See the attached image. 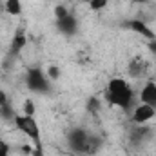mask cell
I'll return each mask as SVG.
<instances>
[{
    "label": "cell",
    "mask_w": 156,
    "mask_h": 156,
    "mask_svg": "<svg viewBox=\"0 0 156 156\" xmlns=\"http://www.w3.org/2000/svg\"><path fill=\"white\" fill-rule=\"evenodd\" d=\"M105 100H107L109 105H115V107H120L123 111H129L131 104L134 100V93H133V89H131V85L127 83L125 78L116 76L107 82Z\"/></svg>",
    "instance_id": "cell-1"
},
{
    "label": "cell",
    "mask_w": 156,
    "mask_h": 156,
    "mask_svg": "<svg viewBox=\"0 0 156 156\" xmlns=\"http://www.w3.org/2000/svg\"><path fill=\"white\" fill-rule=\"evenodd\" d=\"M67 142H69V147L76 153V154H94L100 145H102V140L94 134H89L85 129L76 127L73 129L69 134H67Z\"/></svg>",
    "instance_id": "cell-2"
},
{
    "label": "cell",
    "mask_w": 156,
    "mask_h": 156,
    "mask_svg": "<svg viewBox=\"0 0 156 156\" xmlns=\"http://www.w3.org/2000/svg\"><path fill=\"white\" fill-rule=\"evenodd\" d=\"M15 127L24 133L26 136H29V140L33 142V156H42V136H40V127L35 116H27V115H16L15 116Z\"/></svg>",
    "instance_id": "cell-3"
},
{
    "label": "cell",
    "mask_w": 156,
    "mask_h": 156,
    "mask_svg": "<svg viewBox=\"0 0 156 156\" xmlns=\"http://www.w3.org/2000/svg\"><path fill=\"white\" fill-rule=\"evenodd\" d=\"M26 83H27L29 91H35V93H47L49 91V78L38 67L29 69V73L26 76Z\"/></svg>",
    "instance_id": "cell-4"
},
{
    "label": "cell",
    "mask_w": 156,
    "mask_h": 156,
    "mask_svg": "<svg viewBox=\"0 0 156 156\" xmlns=\"http://www.w3.org/2000/svg\"><path fill=\"white\" fill-rule=\"evenodd\" d=\"M156 115V109L154 107H151V105H147V104H140L134 111H133V116L131 120L136 123V125H144V123H147V122H151Z\"/></svg>",
    "instance_id": "cell-5"
},
{
    "label": "cell",
    "mask_w": 156,
    "mask_h": 156,
    "mask_svg": "<svg viewBox=\"0 0 156 156\" xmlns=\"http://www.w3.org/2000/svg\"><path fill=\"white\" fill-rule=\"evenodd\" d=\"M125 27H129L131 31H134L136 35H142L144 38H147V40H154L156 38L154 31H153L144 20H138V18H134V20H127Z\"/></svg>",
    "instance_id": "cell-6"
},
{
    "label": "cell",
    "mask_w": 156,
    "mask_h": 156,
    "mask_svg": "<svg viewBox=\"0 0 156 156\" xmlns=\"http://www.w3.org/2000/svg\"><path fill=\"white\" fill-rule=\"evenodd\" d=\"M140 100L142 104H147L156 109V82H145V85L140 91Z\"/></svg>",
    "instance_id": "cell-7"
},
{
    "label": "cell",
    "mask_w": 156,
    "mask_h": 156,
    "mask_svg": "<svg viewBox=\"0 0 156 156\" xmlns=\"http://www.w3.org/2000/svg\"><path fill=\"white\" fill-rule=\"evenodd\" d=\"M56 27H58V31L64 33L66 37H73L78 29V22L73 15H69V16H66V18H62V20H56Z\"/></svg>",
    "instance_id": "cell-8"
},
{
    "label": "cell",
    "mask_w": 156,
    "mask_h": 156,
    "mask_svg": "<svg viewBox=\"0 0 156 156\" xmlns=\"http://www.w3.org/2000/svg\"><path fill=\"white\" fill-rule=\"evenodd\" d=\"M26 44H27V37H26L22 31H16V35L11 40V51H9V55H11V56L20 55V51L26 47Z\"/></svg>",
    "instance_id": "cell-9"
},
{
    "label": "cell",
    "mask_w": 156,
    "mask_h": 156,
    "mask_svg": "<svg viewBox=\"0 0 156 156\" xmlns=\"http://www.w3.org/2000/svg\"><path fill=\"white\" fill-rule=\"evenodd\" d=\"M4 9H5V13L11 15V16H20V15H22V2H20V0H5Z\"/></svg>",
    "instance_id": "cell-10"
},
{
    "label": "cell",
    "mask_w": 156,
    "mask_h": 156,
    "mask_svg": "<svg viewBox=\"0 0 156 156\" xmlns=\"http://www.w3.org/2000/svg\"><path fill=\"white\" fill-rule=\"evenodd\" d=\"M107 4H109V0H91L89 7H91V11H102L107 7Z\"/></svg>",
    "instance_id": "cell-11"
},
{
    "label": "cell",
    "mask_w": 156,
    "mask_h": 156,
    "mask_svg": "<svg viewBox=\"0 0 156 156\" xmlns=\"http://www.w3.org/2000/svg\"><path fill=\"white\" fill-rule=\"evenodd\" d=\"M71 13L67 11V7L66 5H56L55 7V18L56 20H62V18H66V16H69Z\"/></svg>",
    "instance_id": "cell-12"
},
{
    "label": "cell",
    "mask_w": 156,
    "mask_h": 156,
    "mask_svg": "<svg viewBox=\"0 0 156 156\" xmlns=\"http://www.w3.org/2000/svg\"><path fill=\"white\" fill-rule=\"evenodd\" d=\"M129 73H131L133 76H138V75L142 73V64H140V60H133V62L129 64Z\"/></svg>",
    "instance_id": "cell-13"
},
{
    "label": "cell",
    "mask_w": 156,
    "mask_h": 156,
    "mask_svg": "<svg viewBox=\"0 0 156 156\" xmlns=\"http://www.w3.org/2000/svg\"><path fill=\"white\" fill-rule=\"evenodd\" d=\"M22 115L35 116V104H33V100H26V102H24V113H22Z\"/></svg>",
    "instance_id": "cell-14"
},
{
    "label": "cell",
    "mask_w": 156,
    "mask_h": 156,
    "mask_svg": "<svg viewBox=\"0 0 156 156\" xmlns=\"http://www.w3.org/2000/svg\"><path fill=\"white\" fill-rule=\"evenodd\" d=\"M47 78H49V80H58V78H60V69H58L56 66H49V69H47Z\"/></svg>",
    "instance_id": "cell-15"
},
{
    "label": "cell",
    "mask_w": 156,
    "mask_h": 156,
    "mask_svg": "<svg viewBox=\"0 0 156 156\" xmlns=\"http://www.w3.org/2000/svg\"><path fill=\"white\" fill-rule=\"evenodd\" d=\"M11 104H9V98H7V94H5V91L0 87V107H9Z\"/></svg>",
    "instance_id": "cell-16"
},
{
    "label": "cell",
    "mask_w": 156,
    "mask_h": 156,
    "mask_svg": "<svg viewBox=\"0 0 156 156\" xmlns=\"http://www.w3.org/2000/svg\"><path fill=\"white\" fill-rule=\"evenodd\" d=\"M0 156H11V153H9V145H7L4 140H0Z\"/></svg>",
    "instance_id": "cell-17"
},
{
    "label": "cell",
    "mask_w": 156,
    "mask_h": 156,
    "mask_svg": "<svg viewBox=\"0 0 156 156\" xmlns=\"http://www.w3.org/2000/svg\"><path fill=\"white\" fill-rule=\"evenodd\" d=\"M87 107L93 109V111H96V109H98V100H96V98H91V100L87 102Z\"/></svg>",
    "instance_id": "cell-18"
},
{
    "label": "cell",
    "mask_w": 156,
    "mask_h": 156,
    "mask_svg": "<svg viewBox=\"0 0 156 156\" xmlns=\"http://www.w3.org/2000/svg\"><path fill=\"white\" fill-rule=\"evenodd\" d=\"M149 49H151V51L156 55V38L154 40H149Z\"/></svg>",
    "instance_id": "cell-19"
},
{
    "label": "cell",
    "mask_w": 156,
    "mask_h": 156,
    "mask_svg": "<svg viewBox=\"0 0 156 156\" xmlns=\"http://www.w3.org/2000/svg\"><path fill=\"white\" fill-rule=\"evenodd\" d=\"M131 2H134V4H145L147 0H131Z\"/></svg>",
    "instance_id": "cell-20"
},
{
    "label": "cell",
    "mask_w": 156,
    "mask_h": 156,
    "mask_svg": "<svg viewBox=\"0 0 156 156\" xmlns=\"http://www.w3.org/2000/svg\"><path fill=\"white\" fill-rule=\"evenodd\" d=\"M78 2H85V4H89V2H91V0H78Z\"/></svg>",
    "instance_id": "cell-21"
},
{
    "label": "cell",
    "mask_w": 156,
    "mask_h": 156,
    "mask_svg": "<svg viewBox=\"0 0 156 156\" xmlns=\"http://www.w3.org/2000/svg\"><path fill=\"white\" fill-rule=\"evenodd\" d=\"M76 156H91V154H76Z\"/></svg>",
    "instance_id": "cell-22"
}]
</instances>
